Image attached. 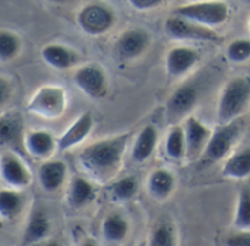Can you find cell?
Segmentation results:
<instances>
[{
  "instance_id": "cell-11",
  "label": "cell",
  "mask_w": 250,
  "mask_h": 246,
  "mask_svg": "<svg viewBox=\"0 0 250 246\" xmlns=\"http://www.w3.org/2000/svg\"><path fill=\"white\" fill-rule=\"evenodd\" d=\"M164 31L174 40H201V41H218L220 34L214 29L189 22L180 16H170L164 22Z\"/></svg>"
},
{
  "instance_id": "cell-14",
  "label": "cell",
  "mask_w": 250,
  "mask_h": 246,
  "mask_svg": "<svg viewBox=\"0 0 250 246\" xmlns=\"http://www.w3.org/2000/svg\"><path fill=\"white\" fill-rule=\"evenodd\" d=\"M25 122L19 112H6L0 114V145L18 153L23 147Z\"/></svg>"
},
{
  "instance_id": "cell-1",
  "label": "cell",
  "mask_w": 250,
  "mask_h": 246,
  "mask_svg": "<svg viewBox=\"0 0 250 246\" xmlns=\"http://www.w3.org/2000/svg\"><path fill=\"white\" fill-rule=\"evenodd\" d=\"M127 142V134L98 139L82 148V151L76 157L78 164L82 172L92 180L105 183L119 173Z\"/></svg>"
},
{
  "instance_id": "cell-35",
  "label": "cell",
  "mask_w": 250,
  "mask_h": 246,
  "mask_svg": "<svg viewBox=\"0 0 250 246\" xmlns=\"http://www.w3.org/2000/svg\"><path fill=\"white\" fill-rule=\"evenodd\" d=\"M31 246H62L57 241H53V239H48V241H44V242H40V244H35V245Z\"/></svg>"
},
{
  "instance_id": "cell-8",
  "label": "cell",
  "mask_w": 250,
  "mask_h": 246,
  "mask_svg": "<svg viewBox=\"0 0 250 246\" xmlns=\"http://www.w3.org/2000/svg\"><path fill=\"white\" fill-rule=\"evenodd\" d=\"M0 179L7 188L23 191L31 185L32 173L16 153L4 151L0 154Z\"/></svg>"
},
{
  "instance_id": "cell-3",
  "label": "cell",
  "mask_w": 250,
  "mask_h": 246,
  "mask_svg": "<svg viewBox=\"0 0 250 246\" xmlns=\"http://www.w3.org/2000/svg\"><path fill=\"white\" fill-rule=\"evenodd\" d=\"M69 104L67 91L62 85L47 84L37 88L31 98L28 100L26 110L41 119L45 120H57L60 119Z\"/></svg>"
},
{
  "instance_id": "cell-7",
  "label": "cell",
  "mask_w": 250,
  "mask_h": 246,
  "mask_svg": "<svg viewBox=\"0 0 250 246\" xmlns=\"http://www.w3.org/2000/svg\"><path fill=\"white\" fill-rule=\"evenodd\" d=\"M73 84L92 100H101L108 92V78L98 63H85L75 69Z\"/></svg>"
},
{
  "instance_id": "cell-26",
  "label": "cell",
  "mask_w": 250,
  "mask_h": 246,
  "mask_svg": "<svg viewBox=\"0 0 250 246\" xmlns=\"http://www.w3.org/2000/svg\"><path fill=\"white\" fill-rule=\"evenodd\" d=\"M22 50L21 37L9 29H0V62L7 63L15 60Z\"/></svg>"
},
{
  "instance_id": "cell-15",
  "label": "cell",
  "mask_w": 250,
  "mask_h": 246,
  "mask_svg": "<svg viewBox=\"0 0 250 246\" xmlns=\"http://www.w3.org/2000/svg\"><path fill=\"white\" fill-rule=\"evenodd\" d=\"M92 128H94V117L91 112H83L57 138V151L64 153L67 150L81 145L89 136Z\"/></svg>"
},
{
  "instance_id": "cell-33",
  "label": "cell",
  "mask_w": 250,
  "mask_h": 246,
  "mask_svg": "<svg viewBox=\"0 0 250 246\" xmlns=\"http://www.w3.org/2000/svg\"><path fill=\"white\" fill-rule=\"evenodd\" d=\"M226 246H250V230H239L224 241Z\"/></svg>"
},
{
  "instance_id": "cell-19",
  "label": "cell",
  "mask_w": 250,
  "mask_h": 246,
  "mask_svg": "<svg viewBox=\"0 0 250 246\" xmlns=\"http://www.w3.org/2000/svg\"><path fill=\"white\" fill-rule=\"evenodd\" d=\"M201 56L196 50L189 47H174L166 57V69L171 78H180L196 66Z\"/></svg>"
},
{
  "instance_id": "cell-13",
  "label": "cell",
  "mask_w": 250,
  "mask_h": 246,
  "mask_svg": "<svg viewBox=\"0 0 250 246\" xmlns=\"http://www.w3.org/2000/svg\"><path fill=\"white\" fill-rule=\"evenodd\" d=\"M183 132L186 142V156L189 157V160L202 157L212 131L207 125H204L198 117L189 116L185 122Z\"/></svg>"
},
{
  "instance_id": "cell-32",
  "label": "cell",
  "mask_w": 250,
  "mask_h": 246,
  "mask_svg": "<svg viewBox=\"0 0 250 246\" xmlns=\"http://www.w3.org/2000/svg\"><path fill=\"white\" fill-rule=\"evenodd\" d=\"M13 97V84L10 79L0 76V110L9 104Z\"/></svg>"
},
{
  "instance_id": "cell-20",
  "label": "cell",
  "mask_w": 250,
  "mask_h": 246,
  "mask_svg": "<svg viewBox=\"0 0 250 246\" xmlns=\"http://www.w3.org/2000/svg\"><path fill=\"white\" fill-rule=\"evenodd\" d=\"M41 59L56 70H67L76 65L79 56L73 48L64 44L51 43L41 48Z\"/></svg>"
},
{
  "instance_id": "cell-17",
  "label": "cell",
  "mask_w": 250,
  "mask_h": 246,
  "mask_svg": "<svg viewBox=\"0 0 250 246\" xmlns=\"http://www.w3.org/2000/svg\"><path fill=\"white\" fill-rule=\"evenodd\" d=\"M67 164L62 160H47L38 167V182L42 191L57 192L67 179Z\"/></svg>"
},
{
  "instance_id": "cell-36",
  "label": "cell",
  "mask_w": 250,
  "mask_h": 246,
  "mask_svg": "<svg viewBox=\"0 0 250 246\" xmlns=\"http://www.w3.org/2000/svg\"><path fill=\"white\" fill-rule=\"evenodd\" d=\"M79 246H100L97 244V241H94V239H85V241H82L81 242V245Z\"/></svg>"
},
{
  "instance_id": "cell-29",
  "label": "cell",
  "mask_w": 250,
  "mask_h": 246,
  "mask_svg": "<svg viewBox=\"0 0 250 246\" xmlns=\"http://www.w3.org/2000/svg\"><path fill=\"white\" fill-rule=\"evenodd\" d=\"M166 154L171 160H182L186 156L185 132L182 126H173L166 139Z\"/></svg>"
},
{
  "instance_id": "cell-18",
  "label": "cell",
  "mask_w": 250,
  "mask_h": 246,
  "mask_svg": "<svg viewBox=\"0 0 250 246\" xmlns=\"http://www.w3.org/2000/svg\"><path fill=\"white\" fill-rule=\"evenodd\" d=\"M97 198V191L92 182L85 176H73L70 179L67 192H66V204L72 210H82L88 207Z\"/></svg>"
},
{
  "instance_id": "cell-5",
  "label": "cell",
  "mask_w": 250,
  "mask_h": 246,
  "mask_svg": "<svg viewBox=\"0 0 250 246\" xmlns=\"http://www.w3.org/2000/svg\"><path fill=\"white\" fill-rule=\"evenodd\" d=\"M76 22L82 32L89 37H100L107 34L116 23V13L114 10L101 1H92L83 4L78 15Z\"/></svg>"
},
{
  "instance_id": "cell-37",
  "label": "cell",
  "mask_w": 250,
  "mask_h": 246,
  "mask_svg": "<svg viewBox=\"0 0 250 246\" xmlns=\"http://www.w3.org/2000/svg\"><path fill=\"white\" fill-rule=\"evenodd\" d=\"M0 224H1V222H0Z\"/></svg>"
},
{
  "instance_id": "cell-25",
  "label": "cell",
  "mask_w": 250,
  "mask_h": 246,
  "mask_svg": "<svg viewBox=\"0 0 250 246\" xmlns=\"http://www.w3.org/2000/svg\"><path fill=\"white\" fill-rule=\"evenodd\" d=\"M176 186L174 175L167 169H157L149 175L148 189L155 200H166L171 195Z\"/></svg>"
},
{
  "instance_id": "cell-34",
  "label": "cell",
  "mask_w": 250,
  "mask_h": 246,
  "mask_svg": "<svg viewBox=\"0 0 250 246\" xmlns=\"http://www.w3.org/2000/svg\"><path fill=\"white\" fill-rule=\"evenodd\" d=\"M129 4L139 12H148L160 7L163 4V0H129Z\"/></svg>"
},
{
  "instance_id": "cell-6",
  "label": "cell",
  "mask_w": 250,
  "mask_h": 246,
  "mask_svg": "<svg viewBox=\"0 0 250 246\" xmlns=\"http://www.w3.org/2000/svg\"><path fill=\"white\" fill-rule=\"evenodd\" d=\"M242 128L243 125L240 119L229 125H218L212 131L211 138L204 150V154H202L204 161L215 163V161L226 158L231 153V148L236 144V141L239 139L242 134Z\"/></svg>"
},
{
  "instance_id": "cell-4",
  "label": "cell",
  "mask_w": 250,
  "mask_h": 246,
  "mask_svg": "<svg viewBox=\"0 0 250 246\" xmlns=\"http://www.w3.org/2000/svg\"><path fill=\"white\" fill-rule=\"evenodd\" d=\"M174 15L212 29L229 19L230 7L224 1H193L177 6L174 9Z\"/></svg>"
},
{
  "instance_id": "cell-21",
  "label": "cell",
  "mask_w": 250,
  "mask_h": 246,
  "mask_svg": "<svg viewBox=\"0 0 250 246\" xmlns=\"http://www.w3.org/2000/svg\"><path fill=\"white\" fill-rule=\"evenodd\" d=\"M130 233L127 219L120 213H110L104 217L101 224V235L108 245L123 244Z\"/></svg>"
},
{
  "instance_id": "cell-12",
  "label": "cell",
  "mask_w": 250,
  "mask_h": 246,
  "mask_svg": "<svg viewBox=\"0 0 250 246\" xmlns=\"http://www.w3.org/2000/svg\"><path fill=\"white\" fill-rule=\"evenodd\" d=\"M51 235V220L47 211L41 207H35L26 220L25 229L21 235L18 246H31L48 241Z\"/></svg>"
},
{
  "instance_id": "cell-28",
  "label": "cell",
  "mask_w": 250,
  "mask_h": 246,
  "mask_svg": "<svg viewBox=\"0 0 250 246\" xmlns=\"http://www.w3.org/2000/svg\"><path fill=\"white\" fill-rule=\"evenodd\" d=\"M234 226L239 230H250V188L243 186L237 197Z\"/></svg>"
},
{
  "instance_id": "cell-9",
  "label": "cell",
  "mask_w": 250,
  "mask_h": 246,
  "mask_svg": "<svg viewBox=\"0 0 250 246\" xmlns=\"http://www.w3.org/2000/svg\"><path fill=\"white\" fill-rule=\"evenodd\" d=\"M199 98V92L195 85L183 84L180 85L168 98L166 104V116L168 123L177 126L179 122L188 119L192 110L196 107Z\"/></svg>"
},
{
  "instance_id": "cell-23",
  "label": "cell",
  "mask_w": 250,
  "mask_h": 246,
  "mask_svg": "<svg viewBox=\"0 0 250 246\" xmlns=\"http://www.w3.org/2000/svg\"><path fill=\"white\" fill-rule=\"evenodd\" d=\"M25 195L22 191L0 188V222L18 219L25 208Z\"/></svg>"
},
{
  "instance_id": "cell-24",
  "label": "cell",
  "mask_w": 250,
  "mask_h": 246,
  "mask_svg": "<svg viewBox=\"0 0 250 246\" xmlns=\"http://www.w3.org/2000/svg\"><path fill=\"white\" fill-rule=\"evenodd\" d=\"M221 175L227 179L240 180L250 176V148H243L231 154L223 164Z\"/></svg>"
},
{
  "instance_id": "cell-16",
  "label": "cell",
  "mask_w": 250,
  "mask_h": 246,
  "mask_svg": "<svg viewBox=\"0 0 250 246\" xmlns=\"http://www.w3.org/2000/svg\"><path fill=\"white\" fill-rule=\"evenodd\" d=\"M23 148L34 158L47 161L57 151V139L45 129H31L25 134Z\"/></svg>"
},
{
  "instance_id": "cell-22",
  "label": "cell",
  "mask_w": 250,
  "mask_h": 246,
  "mask_svg": "<svg viewBox=\"0 0 250 246\" xmlns=\"http://www.w3.org/2000/svg\"><path fill=\"white\" fill-rule=\"evenodd\" d=\"M158 142V131L154 125H146L138 134L133 147H132V158L136 163H144L149 160L157 148Z\"/></svg>"
},
{
  "instance_id": "cell-10",
  "label": "cell",
  "mask_w": 250,
  "mask_h": 246,
  "mask_svg": "<svg viewBox=\"0 0 250 246\" xmlns=\"http://www.w3.org/2000/svg\"><path fill=\"white\" fill-rule=\"evenodd\" d=\"M151 44V35L142 28L123 31L114 43V54L119 60L129 62L141 57Z\"/></svg>"
},
{
  "instance_id": "cell-31",
  "label": "cell",
  "mask_w": 250,
  "mask_h": 246,
  "mask_svg": "<svg viewBox=\"0 0 250 246\" xmlns=\"http://www.w3.org/2000/svg\"><path fill=\"white\" fill-rule=\"evenodd\" d=\"M229 60L234 63H243L250 57V40L237 38L231 41L226 51Z\"/></svg>"
},
{
  "instance_id": "cell-27",
  "label": "cell",
  "mask_w": 250,
  "mask_h": 246,
  "mask_svg": "<svg viewBox=\"0 0 250 246\" xmlns=\"http://www.w3.org/2000/svg\"><path fill=\"white\" fill-rule=\"evenodd\" d=\"M177 230L171 222H160L149 235L148 246H177Z\"/></svg>"
},
{
  "instance_id": "cell-2",
  "label": "cell",
  "mask_w": 250,
  "mask_h": 246,
  "mask_svg": "<svg viewBox=\"0 0 250 246\" xmlns=\"http://www.w3.org/2000/svg\"><path fill=\"white\" fill-rule=\"evenodd\" d=\"M250 104V78L236 76L231 78L223 88L218 107L217 119L218 125H229L240 119Z\"/></svg>"
},
{
  "instance_id": "cell-30",
  "label": "cell",
  "mask_w": 250,
  "mask_h": 246,
  "mask_svg": "<svg viewBox=\"0 0 250 246\" xmlns=\"http://www.w3.org/2000/svg\"><path fill=\"white\" fill-rule=\"evenodd\" d=\"M110 192L113 195L114 200H119V201H129L132 200L136 192H138V182L135 178L132 176H126V178H122L119 180H116L111 188H110Z\"/></svg>"
}]
</instances>
